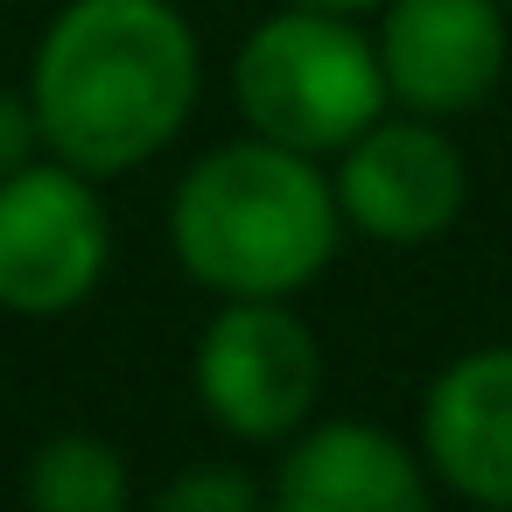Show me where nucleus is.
Masks as SVG:
<instances>
[{"label":"nucleus","instance_id":"obj_1","mask_svg":"<svg viewBox=\"0 0 512 512\" xmlns=\"http://www.w3.org/2000/svg\"><path fill=\"white\" fill-rule=\"evenodd\" d=\"M204 50L176 0H71L29 57L43 148L99 183L148 169L190 127Z\"/></svg>","mask_w":512,"mask_h":512},{"label":"nucleus","instance_id":"obj_2","mask_svg":"<svg viewBox=\"0 0 512 512\" xmlns=\"http://www.w3.org/2000/svg\"><path fill=\"white\" fill-rule=\"evenodd\" d=\"M344 246L330 169L267 134L197 155L169 197V253L211 295H302Z\"/></svg>","mask_w":512,"mask_h":512},{"label":"nucleus","instance_id":"obj_3","mask_svg":"<svg viewBox=\"0 0 512 512\" xmlns=\"http://www.w3.org/2000/svg\"><path fill=\"white\" fill-rule=\"evenodd\" d=\"M232 106L246 134H267L323 162L351 148L393 106V92L379 71V43L358 29V15L281 0L267 22L246 29L232 57Z\"/></svg>","mask_w":512,"mask_h":512},{"label":"nucleus","instance_id":"obj_4","mask_svg":"<svg viewBox=\"0 0 512 512\" xmlns=\"http://www.w3.org/2000/svg\"><path fill=\"white\" fill-rule=\"evenodd\" d=\"M197 407L232 442H288L323 400V344L288 295H232L197 330Z\"/></svg>","mask_w":512,"mask_h":512},{"label":"nucleus","instance_id":"obj_5","mask_svg":"<svg viewBox=\"0 0 512 512\" xmlns=\"http://www.w3.org/2000/svg\"><path fill=\"white\" fill-rule=\"evenodd\" d=\"M113 218L99 176L36 155L0 183V309L8 316H71L106 288Z\"/></svg>","mask_w":512,"mask_h":512},{"label":"nucleus","instance_id":"obj_6","mask_svg":"<svg viewBox=\"0 0 512 512\" xmlns=\"http://www.w3.org/2000/svg\"><path fill=\"white\" fill-rule=\"evenodd\" d=\"M344 232L372 246H435L470 204V162L456 134L428 113L386 106L330 169Z\"/></svg>","mask_w":512,"mask_h":512},{"label":"nucleus","instance_id":"obj_7","mask_svg":"<svg viewBox=\"0 0 512 512\" xmlns=\"http://www.w3.org/2000/svg\"><path fill=\"white\" fill-rule=\"evenodd\" d=\"M372 43L400 113L463 120L505 78L512 15L498 0H386Z\"/></svg>","mask_w":512,"mask_h":512},{"label":"nucleus","instance_id":"obj_8","mask_svg":"<svg viewBox=\"0 0 512 512\" xmlns=\"http://www.w3.org/2000/svg\"><path fill=\"white\" fill-rule=\"evenodd\" d=\"M281 512H428L435 477L421 442H400L379 421H302L267 477Z\"/></svg>","mask_w":512,"mask_h":512},{"label":"nucleus","instance_id":"obj_9","mask_svg":"<svg viewBox=\"0 0 512 512\" xmlns=\"http://www.w3.org/2000/svg\"><path fill=\"white\" fill-rule=\"evenodd\" d=\"M421 463L435 491L512 512V344H477L428 379Z\"/></svg>","mask_w":512,"mask_h":512},{"label":"nucleus","instance_id":"obj_10","mask_svg":"<svg viewBox=\"0 0 512 512\" xmlns=\"http://www.w3.org/2000/svg\"><path fill=\"white\" fill-rule=\"evenodd\" d=\"M22 498L36 512H120L134 498V470H127L120 442H106L92 428H57L29 449Z\"/></svg>","mask_w":512,"mask_h":512},{"label":"nucleus","instance_id":"obj_11","mask_svg":"<svg viewBox=\"0 0 512 512\" xmlns=\"http://www.w3.org/2000/svg\"><path fill=\"white\" fill-rule=\"evenodd\" d=\"M162 512H260L267 505V484L232 470V463H197V470H176L162 491H155Z\"/></svg>","mask_w":512,"mask_h":512},{"label":"nucleus","instance_id":"obj_12","mask_svg":"<svg viewBox=\"0 0 512 512\" xmlns=\"http://www.w3.org/2000/svg\"><path fill=\"white\" fill-rule=\"evenodd\" d=\"M36 155H50V148H43V127H36V106H29V85H22V92L0 85V183H8L15 169H29Z\"/></svg>","mask_w":512,"mask_h":512},{"label":"nucleus","instance_id":"obj_13","mask_svg":"<svg viewBox=\"0 0 512 512\" xmlns=\"http://www.w3.org/2000/svg\"><path fill=\"white\" fill-rule=\"evenodd\" d=\"M295 8H330V15H379L386 0H295Z\"/></svg>","mask_w":512,"mask_h":512},{"label":"nucleus","instance_id":"obj_14","mask_svg":"<svg viewBox=\"0 0 512 512\" xmlns=\"http://www.w3.org/2000/svg\"><path fill=\"white\" fill-rule=\"evenodd\" d=\"M498 8H505V15H512V0H498Z\"/></svg>","mask_w":512,"mask_h":512}]
</instances>
